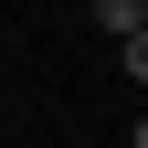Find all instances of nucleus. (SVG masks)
<instances>
[{
  "instance_id": "nucleus-3",
  "label": "nucleus",
  "mask_w": 148,
  "mask_h": 148,
  "mask_svg": "<svg viewBox=\"0 0 148 148\" xmlns=\"http://www.w3.org/2000/svg\"><path fill=\"white\" fill-rule=\"evenodd\" d=\"M127 148H148V116H138V127H127Z\"/></svg>"
},
{
  "instance_id": "nucleus-2",
  "label": "nucleus",
  "mask_w": 148,
  "mask_h": 148,
  "mask_svg": "<svg viewBox=\"0 0 148 148\" xmlns=\"http://www.w3.org/2000/svg\"><path fill=\"white\" fill-rule=\"evenodd\" d=\"M116 74H127V85H148V32H138V42H116Z\"/></svg>"
},
{
  "instance_id": "nucleus-1",
  "label": "nucleus",
  "mask_w": 148,
  "mask_h": 148,
  "mask_svg": "<svg viewBox=\"0 0 148 148\" xmlns=\"http://www.w3.org/2000/svg\"><path fill=\"white\" fill-rule=\"evenodd\" d=\"M95 21H106V42H138L148 32V0H95Z\"/></svg>"
}]
</instances>
